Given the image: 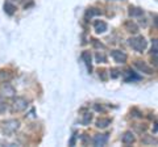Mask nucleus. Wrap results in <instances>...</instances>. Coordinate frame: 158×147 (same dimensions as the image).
Instances as JSON below:
<instances>
[{
	"instance_id": "1",
	"label": "nucleus",
	"mask_w": 158,
	"mask_h": 147,
	"mask_svg": "<svg viewBox=\"0 0 158 147\" xmlns=\"http://www.w3.org/2000/svg\"><path fill=\"white\" fill-rule=\"evenodd\" d=\"M20 127L19 120H7L3 122V133L4 135H13Z\"/></svg>"
},
{
	"instance_id": "2",
	"label": "nucleus",
	"mask_w": 158,
	"mask_h": 147,
	"mask_svg": "<svg viewBox=\"0 0 158 147\" xmlns=\"http://www.w3.org/2000/svg\"><path fill=\"white\" fill-rule=\"evenodd\" d=\"M129 46L132 49H135L136 51L138 53H142L146 49L148 46V42L142 36H138V37H133V38H129Z\"/></svg>"
},
{
	"instance_id": "3",
	"label": "nucleus",
	"mask_w": 158,
	"mask_h": 147,
	"mask_svg": "<svg viewBox=\"0 0 158 147\" xmlns=\"http://www.w3.org/2000/svg\"><path fill=\"white\" fill-rule=\"evenodd\" d=\"M28 100L24 99V97H16L13 99L12 104H11V112L12 113H19V112H23L28 108Z\"/></svg>"
},
{
	"instance_id": "4",
	"label": "nucleus",
	"mask_w": 158,
	"mask_h": 147,
	"mask_svg": "<svg viewBox=\"0 0 158 147\" xmlns=\"http://www.w3.org/2000/svg\"><path fill=\"white\" fill-rule=\"evenodd\" d=\"M0 93H2L3 96L9 97V96H13L15 93H16V91H15V88L9 84L8 81H6V83H3L2 88H0Z\"/></svg>"
},
{
	"instance_id": "5",
	"label": "nucleus",
	"mask_w": 158,
	"mask_h": 147,
	"mask_svg": "<svg viewBox=\"0 0 158 147\" xmlns=\"http://www.w3.org/2000/svg\"><path fill=\"white\" fill-rule=\"evenodd\" d=\"M111 57L113 58V61L117 62V63H125L127 62V54L121 50H113L111 53Z\"/></svg>"
},
{
	"instance_id": "6",
	"label": "nucleus",
	"mask_w": 158,
	"mask_h": 147,
	"mask_svg": "<svg viewBox=\"0 0 158 147\" xmlns=\"http://www.w3.org/2000/svg\"><path fill=\"white\" fill-rule=\"evenodd\" d=\"M108 135L110 134H98V135H95L94 139H92L94 146H96V147L106 146V143L108 142Z\"/></svg>"
},
{
	"instance_id": "7",
	"label": "nucleus",
	"mask_w": 158,
	"mask_h": 147,
	"mask_svg": "<svg viewBox=\"0 0 158 147\" xmlns=\"http://www.w3.org/2000/svg\"><path fill=\"white\" fill-rule=\"evenodd\" d=\"M135 66L141 72H145V74H148V75H152V74H153V68L150 66H148L146 62H144V61H136L135 62Z\"/></svg>"
},
{
	"instance_id": "8",
	"label": "nucleus",
	"mask_w": 158,
	"mask_h": 147,
	"mask_svg": "<svg viewBox=\"0 0 158 147\" xmlns=\"http://www.w3.org/2000/svg\"><path fill=\"white\" fill-rule=\"evenodd\" d=\"M123 75H124V80L125 81H136V80H140V76L135 74L132 70H125L123 72Z\"/></svg>"
},
{
	"instance_id": "9",
	"label": "nucleus",
	"mask_w": 158,
	"mask_h": 147,
	"mask_svg": "<svg viewBox=\"0 0 158 147\" xmlns=\"http://www.w3.org/2000/svg\"><path fill=\"white\" fill-rule=\"evenodd\" d=\"M82 59H83V62L86 63V66L88 68V72H91L92 71V59H91L90 51H83L82 53Z\"/></svg>"
},
{
	"instance_id": "10",
	"label": "nucleus",
	"mask_w": 158,
	"mask_h": 147,
	"mask_svg": "<svg viewBox=\"0 0 158 147\" xmlns=\"http://www.w3.org/2000/svg\"><path fill=\"white\" fill-rule=\"evenodd\" d=\"M94 28H95L96 33H104L108 26H107V24L104 21H95V24H94Z\"/></svg>"
},
{
	"instance_id": "11",
	"label": "nucleus",
	"mask_w": 158,
	"mask_h": 147,
	"mask_svg": "<svg viewBox=\"0 0 158 147\" xmlns=\"http://www.w3.org/2000/svg\"><path fill=\"white\" fill-rule=\"evenodd\" d=\"M121 141L124 145H132L133 142H135V135L132 134V131H127V133H124V135H123Z\"/></svg>"
},
{
	"instance_id": "12",
	"label": "nucleus",
	"mask_w": 158,
	"mask_h": 147,
	"mask_svg": "<svg viewBox=\"0 0 158 147\" xmlns=\"http://www.w3.org/2000/svg\"><path fill=\"white\" fill-rule=\"evenodd\" d=\"M4 12H6L8 16H12V14H15V12H16V7H15L11 2H6L4 3Z\"/></svg>"
},
{
	"instance_id": "13",
	"label": "nucleus",
	"mask_w": 158,
	"mask_h": 147,
	"mask_svg": "<svg viewBox=\"0 0 158 147\" xmlns=\"http://www.w3.org/2000/svg\"><path fill=\"white\" fill-rule=\"evenodd\" d=\"M12 72L11 71H7V70H2L0 71V83H6L8 80L12 79Z\"/></svg>"
},
{
	"instance_id": "14",
	"label": "nucleus",
	"mask_w": 158,
	"mask_h": 147,
	"mask_svg": "<svg viewBox=\"0 0 158 147\" xmlns=\"http://www.w3.org/2000/svg\"><path fill=\"white\" fill-rule=\"evenodd\" d=\"M125 29H127V30L129 32V33H133V34L138 32L137 24H136V22H133L132 20H128V21L125 22Z\"/></svg>"
},
{
	"instance_id": "15",
	"label": "nucleus",
	"mask_w": 158,
	"mask_h": 147,
	"mask_svg": "<svg viewBox=\"0 0 158 147\" xmlns=\"http://www.w3.org/2000/svg\"><path fill=\"white\" fill-rule=\"evenodd\" d=\"M108 125H111V120L110 118H104V117H102V118H99L96 121V126L99 129H106Z\"/></svg>"
},
{
	"instance_id": "16",
	"label": "nucleus",
	"mask_w": 158,
	"mask_h": 147,
	"mask_svg": "<svg viewBox=\"0 0 158 147\" xmlns=\"http://www.w3.org/2000/svg\"><path fill=\"white\" fill-rule=\"evenodd\" d=\"M99 14H102V11L98 8H90L87 9L86 12V18H92L94 16H99Z\"/></svg>"
},
{
	"instance_id": "17",
	"label": "nucleus",
	"mask_w": 158,
	"mask_h": 147,
	"mask_svg": "<svg viewBox=\"0 0 158 147\" xmlns=\"http://www.w3.org/2000/svg\"><path fill=\"white\" fill-rule=\"evenodd\" d=\"M144 13L141 8H136V7H129V16L132 17H140Z\"/></svg>"
},
{
	"instance_id": "18",
	"label": "nucleus",
	"mask_w": 158,
	"mask_h": 147,
	"mask_svg": "<svg viewBox=\"0 0 158 147\" xmlns=\"http://www.w3.org/2000/svg\"><path fill=\"white\" fill-rule=\"evenodd\" d=\"M91 121H92V114H91V113L83 114V118H82V124H83V125H90Z\"/></svg>"
},
{
	"instance_id": "19",
	"label": "nucleus",
	"mask_w": 158,
	"mask_h": 147,
	"mask_svg": "<svg viewBox=\"0 0 158 147\" xmlns=\"http://www.w3.org/2000/svg\"><path fill=\"white\" fill-rule=\"evenodd\" d=\"M96 61L99 63H106L107 62V57L104 55V54H102V53H98L96 54Z\"/></svg>"
},
{
	"instance_id": "20",
	"label": "nucleus",
	"mask_w": 158,
	"mask_h": 147,
	"mask_svg": "<svg viewBox=\"0 0 158 147\" xmlns=\"http://www.w3.org/2000/svg\"><path fill=\"white\" fill-rule=\"evenodd\" d=\"M110 75H111L112 79H116V77H118V75H120V71H118L117 68H111Z\"/></svg>"
},
{
	"instance_id": "21",
	"label": "nucleus",
	"mask_w": 158,
	"mask_h": 147,
	"mask_svg": "<svg viewBox=\"0 0 158 147\" xmlns=\"http://www.w3.org/2000/svg\"><path fill=\"white\" fill-rule=\"evenodd\" d=\"M6 110H7V104H6V101L0 97V113H4Z\"/></svg>"
},
{
	"instance_id": "22",
	"label": "nucleus",
	"mask_w": 158,
	"mask_h": 147,
	"mask_svg": "<svg viewBox=\"0 0 158 147\" xmlns=\"http://www.w3.org/2000/svg\"><path fill=\"white\" fill-rule=\"evenodd\" d=\"M152 55H154L157 59V40H153V47H152Z\"/></svg>"
},
{
	"instance_id": "23",
	"label": "nucleus",
	"mask_w": 158,
	"mask_h": 147,
	"mask_svg": "<svg viewBox=\"0 0 158 147\" xmlns=\"http://www.w3.org/2000/svg\"><path fill=\"white\" fill-rule=\"evenodd\" d=\"M131 113H132L133 117H138V118H141V117H142V113H141V112H138L136 108H133V109L131 110Z\"/></svg>"
},
{
	"instance_id": "24",
	"label": "nucleus",
	"mask_w": 158,
	"mask_h": 147,
	"mask_svg": "<svg viewBox=\"0 0 158 147\" xmlns=\"http://www.w3.org/2000/svg\"><path fill=\"white\" fill-rule=\"evenodd\" d=\"M99 76L102 77V80L107 79V71L106 70H99Z\"/></svg>"
},
{
	"instance_id": "25",
	"label": "nucleus",
	"mask_w": 158,
	"mask_h": 147,
	"mask_svg": "<svg viewBox=\"0 0 158 147\" xmlns=\"http://www.w3.org/2000/svg\"><path fill=\"white\" fill-rule=\"evenodd\" d=\"M94 108H95V110H98V112H106V109H104V108H103L102 105L95 104V105H94Z\"/></svg>"
},
{
	"instance_id": "26",
	"label": "nucleus",
	"mask_w": 158,
	"mask_h": 147,
	"mask_svg": "<svg viewBox=\"0 0 158 147\" xmlns=\"http://www.w3.org/2000/svg\"><path fill=\"white\" fill-rule=\"evenodd\" d=\"M75 139H77V133H74V134H73V138H71V141H70V146L75 145Z\"/></svg>"
}]
</instances>
